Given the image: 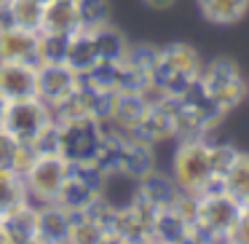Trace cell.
Here are the masks:
<instances>
[{
  "instance_id": "1",
  "label": "cell",
  "mask_w": 249,
  "mask_h": 244,
  "mask_svg": "<svg viewBox=\"0 0 249 244\" xmlns=\"http://www.w3.org/2000/svg\"><path fill=\"white\" fill-rule=\"evenodd\" d=\"M244 204L236 201L225 190H209V193L198 196V220L190 225L188 242H228L231 239L233 225L241 217Z\"/></svg>"
},
{
  "instance_id": "2",
  "label": "cell",
  "mask_w": 249,
  "mask_h": 244,
  "mask_svg": "<svg viewBox=\"0 0 249 244\" xmlns=\"http://www.w3.org/2000/svg\"><path fill=\"white\" fill-rule=\"evenodd\" d=\"M201 75V59L190 46L172 43L158 51V65L153 70L150 81L161 86L169 97L185 94Z\"/></svg>"
},
{
  "instance_id": "3",
  "label": "cell",
  "mask_w": 249,
  "mask_h": 244,
  "mask_svg": "<svg viewBox=\"0 0 249 244\" xmlns=\"http://www.w3.org/2000/svg\"><path fill=\"white\" fill-rule=\"evenodd\" d=\"M172 177L182 193L201 196L209 185L212 164H209V142L206 140H179L172 161Z\"/></svg>"
},
{
  "instance_id": "4",
  "label": "cell",
  "mask_w": 249,
  "mask_h": 244,
  "mask_svg": "<svg viewBox=\"0 0 249 244\" xmlns=\"http://www.w3.org/2000/svg\"><path fill=\"white\" fill-rule=\"evenodd\" d=\"M198 83L204 89V94L209 97V102L222 113L233 110L247 94V83L241 81L238 67L228 59H214L212 65L201 67Z\"/></svg>"
},
{
  "instance_id": "5",
  "label": "cell",
  "mask_w": 249,
  "mask_h": 244,
  "mask_svg": "<svg viewBox=\"0 0 249 244\" xmlns=\"http://www.w3.org/2000/svg\"><path fill=\"white\" fill-rule=\"evenodd\" d=\"M105 145V131L97 118L59 124V156L65 161H97Z\"/></svg>"
},
{
  "instance_id": "6",
  "label": "cell",
  "mask_w": 249,
  "mask_h": 244,
  "mask_svg": "<svg viewBox=\"0 0 249 244\" xmlns=\"http://www.w3.org/2000/svg\"><path fill=\"white\" fill-rule=\"evenodd\" d=\"M54 121L51 108L38 97H24V99H11L6 105V115H3V129L19 142H33L46 126Z\"/></svg>"
},
{
  "instance_id": "7",
  "label": "cell",
  "mask_w": 249,
  "mask_h": 244,
  "mask_svg": "<svg viewBox=\"0 0 249 244\" xmlns=\"http://www.w3.org/2000/svg\"><path fill=\"white\" fill-rule=\"evenodd\" d=\"M67 172H70V161H65L62 156H35L30 169L22 174L30 201L38 206L56 201V196H59L62 185L67 180Z\"/></svg>"
},
{
  "instance_id": "8",
  "label": "cell",
  "mask_w": 249,
  "mask_h": 244,
  "mask_svg": "<svg viewBox=\"0 0 249 244\" xmlns=\"http://www.w3.org/2000/svg\"><path fill=\"white\" fill-rule=\"evenodd\" d=\"M81 83V75L67 62H40L35 65V97L43 99L49 108L70 97Z\"/></svg>"
},
{
  "instance_id": "9",
  "label": "cell",
  "mask_w": 249,
  "mask_h": 244,
  "mask_svg": "<svg viewBox=\"0 0 249 244\" xmlns=\"http://www.w3.org/2000/svg\"><path fill=\"white\" fill-rule=\"evenodd\" d=\"M174 105L177 99L169 97L158 105H150L147 113L142 115V121L131 129V137L145 145H156V142L172 140L174 137Z\"/></svg>"
},
{
  "instance_id": "10",
  "label": "cell",
  "mask_w": 249,
  "mask_h": 244,
  "mask_svg": "<svg viewBox=\"0 0 249 244\" xmlns=\"http://www.w3.org/2000/svg\"><path fill=\"white\" fill-rule=\"evenodd\" d=\"M38 239V204L24 201L17 209L0 215V242L3 244H30Z\"/></svg>"
},
{
  "instance_id": "11",
  "label": "cell",
  "mask_w": 249,
  "mask_h": 244,
  "mask_svg": "<svg viewBox=\"0 0 249 244\" xmlns=\"http://www.w3.org/2000/svg\"><path fill=\"white\" fill-rule=\"evenodd\" d=\"M0 62L38 65V33L17 24H0Z\"/></svg>"
},
{
  "instance_id": "12",
  "label": "cell",
  "mask_w": 249,
  "mask_h": 244,
  "mask_svg": "<svg viewBox=\"0 0 249 244\" xmlns=\"http://www.w3.org/2000/svg\"><path fill=\"white\" fill-rule=\"evenodd\" d=\"M0 97L8 99V102L35 97V65L0 62Z\"/></svg>"
},
{
  "instance_id": "13",
  "label": "cell",
  "mask_w": 249,
  "mask_h": 244,
  "mask_svg": "<svg viewBox=\"0 0 249 244\" xmlns=\"http://www.w3.org/2000/svg\"><path fill=\"white\" fill-rule=\"evenodd\" d=\"M70 225H72V212L59 206L56 201L38 206V239L43 244H65L70 239Z\"/></svg>"
},
{
  "instance_id": "14",
  "label": "cell",
  "mask_w": 249,
  "mask_h": 244,
  "mask_svg": "<svg viewBox=\"0 0 249 244\" xmlns=\"http://www.w3.org/2000/svg\"><path fill=\"white\" fill-rule=\"evenodd\" d=\"M153 164H156V158H153L150 145L134 140V137H126L121 142V174L140 183L145 174L153 172Z\"/></svg>"
},
{
  "instance_id": "15",
  "label": "cell",
  "mask_w": 249,
  "mask_h": 244,
  "mask_svg": "<svg viewBox=\"0 0 249 244\" xmlns=\"http://www.w3.org/2000/svg\"><path fill=\"white\" fill-rule=\"evenodd\" d=\"M65 62L78 73V75H86L91 67H97L102 59H99L94 33H89V30H75V33L70 35V43H67V59Z\"/></svg>"
},
{
  "instance_id": "16",
  "label": "cell",
  "mask_w": 249,
  "mask_h": 244,
  "mask_svg": "<svg viewBox=\"0 0 249 244\" xmlns=\"http://www.w3.org/2000/svg\"><path fill=\"white\" fill-rule=\"evenodd\" d=\"M147 108H150V105L142 97V92H115L113 113H110L107 121H113L115 126L131 131L142 121V115L147 113Z\"/></svg>"
},
{
  "instance_id": "17",
  "label": "cell",
  "mask_w": 249,
  "mask_h": 244,
  "mask_svg": "<svg viewBox=\"0 0 249 244\" xmlns=\"http://www.w3.org/2000/svg\"><path fill=\"white\" fill-rule=\"evenodd\" d=\"M137 193H140L145 201H150L156 209H166V206H174V201L179 199L182 190H179L177 183H174V177L156 174V169H153L150 174H145V177L140 180Z\"/></svg>"
},
{
  "instance_id": "18",
  "label": "cell",
  "mask_w": 249,
  "mask_h": 244,
  "mask_svg": "<svg viewBox=\"0 0 249 244\" xmlns=\"http://www.w3.org/2000/svg\"><path fill=\"white\" fill-rule=\"evenodd\" d=\"M188 233H190V223H185L182 217L177 215V209H174V206L158 209L156 215H153V223H150L153 242L182 244V242H188Z\"/></svg>"
},
{
  "instance_id": "19",
  "label": "cell",
  "mask_w": 249,
  "mask_h": 244,
  "mask_svg": "<svg viewBox=\"0 0 249 244\" xmlns=\"http://www.w3.org/2000/svg\"><path fill=\"white\" fill-rule=\"evenodd\" d=\"M43 0H11L6 11H0V24H17V27L40 33L43 27Z\"/></svg>"
},
{
  "instance_id": "20",
  "label": "cell",
  "mask_w": 249,
  "mask_h": 244,
  "mask_svg": "<svg viewBox=\"0 0 249 244\" xmlns=\"http://www.w3.org/2000/svg\"><path fill=\"white\" fill-rule=\"evenodd\" d=\"M35 161V150L27 142H19L0 126V169L8 172H19L24 174L30 169V164Z\"/></svg>"
},
{
  "instance_id": "21",
  "label": "cell",
  "mask_w": 249,
  "mask_h": 244,
  "mask_svg": "<svg viewBox=\"0 0 249 244\" xmlns=\"http://www.w3.org/2000/svg\"><path fill=\"white\" fill-rule=\"evenodd\" d=\"M49 33L72 35L78 30V11L75 0H49L43 6V27Z\"/></svg>"
},
{
  "instance_id": "22",
  "label": "cell",
  "mask_w": 249,
  "mask_h": 244,
  "mask_svg": "<svg viewBox=\"0 0 249 244\" xmlns=\"http://www.w3.org/2000/svg\"><path fill=\"white\" fill-rule=\"evenodd\" d=\"M198 11L214 24H233L249 11V0H196Z\"/></svg>"
},
{
  "instance_id": "23",
  "label": "cell",
  "mask_w": 249,
  "mask_h": 244,
  "mask_svg": "<svg viewBox=\"0 0 249 244\" xmlns=\"http://www.w3.org/2000/svg\"><path fill=\"white\" fill-rule=\"evenodd\" d=\"M24 201H30L24 177L19 172L0 169V215L17 209L19 204H24Z\"/></svg>"
},
{
  "instance_id": "24",
  "label": "cell",
  "mask_w": 249,
  "mask_h": 244,
  "mask_svg": "<svg viewBox=\"0 0 249 244\" xmlns=\"http://www.w3.org/2000/svg\"><path fill=\"white\" fill-rule=\"evenodd\" d=\"M222 185H225V193H231L236 201H241V204L249 201V156L247 153L236 156L231 169L222 174Z\"/></svg>"
},
{
  "instance_id": "25",
  "label": "cell",
  "mask_w": 249,
  "mask_h": 244,
  "mask_svg": "<svg viewBox=\"0 0 249 244\" xmlns=\"http://www.w3.org/2000/svg\"><path fill=\"white\" fill-rule=\"evenodd\" d=\"M94 40H97V51L102 62H121L129 51V40L110 24L94 30Z\"/></svg>"
},
{
  "instance_id": "26",
  "label": "cell",
  "mask_w": 249,
  "mask_h": 244,
  "mask_svg": "<svg viewBox=\"0 0 249 244\" xmlns=\"http://www.w3.org/2000/svg\"><path fill=\"white\" fill-rule=\"evenodd\" d=\"M107 242L105 228L86 212H72V225H70V239L67 244H102Z\"/></svg>"
},
{
  "instance_id": "27",
  "label": "cell",
  "mask_w": 249,
  "mask_h": 244,
  "mask_svg": "<svg viewBox=\"0 0 249 244\" xmlns=\"http://www.w3.org/2000/svg\"><path fill=\"white\" fill-rule=\"evenodd\" d=\"M78 11V30H94L110 24V3L107 0H75Z\"/></svg>"
},
{
  "instance_id": "28",
  "label": "cell",
  "mask_w": 249,
  "mask_h": 244,
  "mask_svg": "<svg viewBox=\"0 0 249 244\" xmlns=\"http://www.w3.org/2000/svg\"><path fill=\"white\" fill-rule=\"evenodd\" d=\"M67 43H70V35L40 30L38 33V65L40 62H65Z\"/></svg>"
},
{
  "instance_id": "29",
  "label": "cell",
  "mask_w": 249,
  "mask_h": 244,
  "mask_svg": "<svg viewBox=\"0 0 249 244\" xmlns=\"http://www.w3.org/2000/svg\"><path fill=\"white\" fill-rule=\"evenodd\" d=\"M124 62L131 65L137 73H142L145 78H150L158 65V49H153V46H129Z\"/></svg>"
},
{
  "instance_id": "30",
  "label": "cell",
  "mask_w": 249,
  "mask_h": 244,
  "mask_svg": "<svg viewBox=\"0 0 249 244\" xmlns=\"http://www.w3.org/2000/svg\"><path fill=\"white\" fill-rule=\"evenodd\" d=\"M30 145H33L35 156H59V124L51 121Z\"/></svg>"
},
{
  "instance_id": "31",
  "label": "cell",
  "mask_w": 249,
  "mask_h": 244,
  "mask_svg": "<svg viewBox=\"0 0 249 244\" xmlns=\"http://www.w3.org/2000/svg\"><path fill=\"white\" fill-rule=\"evenodd\" d=\"M238 150L233 145H209V164H212V174L222 177L231 169V164L236 161Z\"/></svg>"
},
{
  "instance_id": "32",
  "label": "cell",
  "mask_w": 249,
  "mask_h": 244,
  "mask_svg": "<svg viewBox=\"0 0 249 244\" xmlns=\"http://www.w3.org/2000/svg\"><path fill=\"white\" fill-rule=\"evenodd\" d=\"M228 242H238V244H249V209H241V217L233 225L231 239Z\"/></svg>"
},
{
  "instance_id": "33",
  "label": "cell",
  "mask_w": 249,
  "mask_h": 244,
  "mask_svg": "<svg viewBox=\"0 0 249 244\" xmlns=\"http://www.w3.org/2000/svg\"><path fill=\"white\" fill-rule=\"evenodd\" d=\"M145 6H150V8H158V11H163V8H169L174 3V0H142Z\"/></svg>"
},
{
  "instance_id": "34",
  "label": "cell",
  "mask_w": 249,
  "mask_h": 244,
  "mask_svg": "<svg viewBox=\"0 0 249 244\" xmlns=\"http://www.w3.org/2000/svg\"><path fill=\"white\" fill-rule=\"evenodd\" d=\"M6 105H8V99H3V97H0V126H3V115H6Z\"/></svg>"
},
{
  "instance_id": "35",
  "label": "cell",
  "mask_w": 249,
  "mask_h": 244,
  "mask_svg": "<svg viewBox=\"0 0 249 244\" xmlns=\"http://www.w3.org/2000/svg\"><path fill=\"white\" fill-rule=\"evenodd\" d=\"M8 3H11V0H0V11H6V8H8Z\"/></svg>"
},
{
  "instance_id": "36",
  "label": "cell",
  "mask_w": 249,
  "mask_h": 244,
  "mask_svg": "<svg viewBox=\"0 0 249 244\" xmlns=\"http://www.w3.org/2000/svg\"><path fill=\"white\" fill-rule=\"evenodd\" d=\"M244 209H249V201H247V204H244Z\"/></svg>"
},
{
  "instance_id": "37",
  "label": "cell",
  "mask_w": 249,
  "mask_h": 244,
  "mask_svg": "<svg viewBox=\"0 0 249 244\" xmlns=\"http://www.w3.org/2000/svg\"><path fill=\"white\" fill-rule=\"evenodd\" d=\"M43 3H49V0H43Z\"/></svg>"
}]
</instances>
